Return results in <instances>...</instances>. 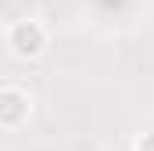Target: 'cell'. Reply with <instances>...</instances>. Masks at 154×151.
I'll use <instances>...</instances> for the list:
<instances>
[{"instance_id": "1", "label": "cell", "mask_w": 154, "mask_h": 151, "mask_svg": "<svg viewBox=\"0 0 154 151\" xmlns=\"http://www.w3.org/2000/svg\"><path fill=\"white\" fill-rule=\"evenodd\" d=\"M7 47H11L14 58H39L43 47H47V29L36 18H22L7 29Z\"/></svg>"}, {"instance_id": "2", "label": "cell", "mask_w": 154, "mask_h": 151, "mask_svg": "<svg viewBox=\"0 0 154 151\" xmlns=\"http://www.w3.org/2000/svg\"><path fill=\"white\" fill-rule=\"evenodd\" d=\"M29 112H32V101H29L25 90H18V86H0V126L14 130V126H22V119Z\"/></svg>"}]
</instances>
